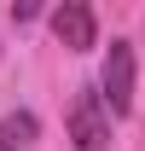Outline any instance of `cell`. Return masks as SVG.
<instances>
[{
  "label": "cell",
  "instance_id": "cell-1",
  "mask_svg": "<svg viewBox=\"0 0 145 151\" xmlns=\"http://www.w3.org/2000/svg\"><path fill=\"white\" fill-rule=\"evenodd\" d=\"M99 105H105L110 116H128V111H134V47H128V41H110V52H105Z\"/></svg>",
  "mask_w": 145,
  "mask_h": 151
},
{
  "label": "cell",
  "instance_id": "cell-2",
  "mask_svg": "<svg viewBox=\"0 0 145 151\" xmlns=\"http://www.w3.org/2000/svg\"><path fill=\"white\" fill-rule=\"evenodd\" d=\"M70 145L75 151H105L110 145V111L99 105L93 87H75V99H70Z\"/></svg>",
  "mask_w": 145,
  "mask_h": 151
},
{
  "label": "cell",
  "instance_id": "cell-3",
  "mask_svg": "<svg viewBox=\"0 0 145 151\" xmlns=\"http://www.w3.org/2000/svg\"><path fill=\"white\" fill-rule=\"evenodd\" d=\"M52 35L70 47V52H87L93 35H99V23H93V6H81V0H64L52 12Z\"/></svg>",
  "mask_w": 145,
  "mask_h": 151
},
{
  "label": "cell",
  "instance_id": "cell-4",
  "mask_svg": "<svg viewBox=\"0 0 145 151\" xmlns=\"http://www.w3.org/2000/svg\"><path fill=\"white\" fill-rule=\"evenodd\" d=\"M41 134V122L29 111H12V116H0V151H23L29 139Z\"/></svg>",
  "mask_w": 145,
  "mask_h": 151
}]
</instances>
